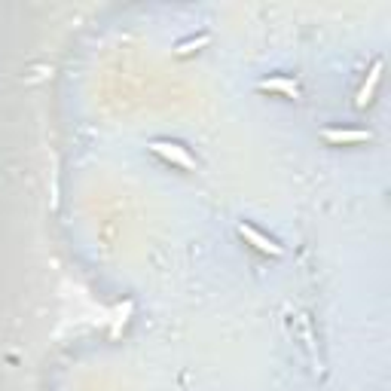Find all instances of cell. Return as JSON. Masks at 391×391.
<instances>
[{
    "label": "cell",
    "mask_w": 391,
    "mask_h": 391,
    "mask_svg": "<svg viewBox=\"0 0 391 391\" xmlns=\"http://www.w3.org/2000/svg\"><path fill=\"white\" fill-rule=\"evenodd\" d=\"M153 150H156V153H162L165 159H171V162L184 165V168H193V159H190L184 150H178L175 144H159V141H156V144H153Z\"/></svg>",
    "instance_id": "1"
},
{
    "label": "cell",
    "mask_w": 391,
    "mask_h": 391,
    "mask_svg": "<svg viewBox=\"0 0 391 391\" xmlns=\"http://www.w3.org/2000/svg\"><path fill=\"white\" fill-rule=\"evenodd\" d=\"M239 232H242V236H245V239H251V242H254V245H257L260 251H269V254H281V248H278L275 242H269V239H263V236H260V232H257L254 226H245V223H242V226H239Z\"/></svg>",
    "instance_id": "2"
},
{
    "label": "cell",
    "mask_w": 391,
    "mask_h": 391,
    "mask_svg": "<svg viewBox=\"0 0 391 391\" xmlns=\"http://www.w3.org/2000/svg\"><path fill=\"white\" fill-rule=\"evenodd\" d=\"M327 141H367V132H324Z\"/></svg>",
    "instance_id": "3"
},
{
    "label": "cell",
    "mask_w": 391,
    "mask_h": 391,
    "mask_svg": "<svg viewBox=\"0 0 391 391\" xmlns=\"http://www.w3.org/2000/svg\"><path fill=\"white\" fill-rule=\"evenodd\" d=\"M260 89H284V92H296V86L293 83H284V80H272V83H260Z\"/></svg>",
    "instance_id": "4"
}]
</instances>
